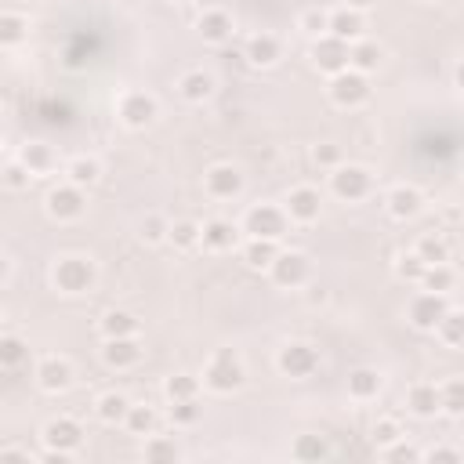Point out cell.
Returning <instances> with one entry per match:
<instances>
[{
    "label": "cell",
    "instance_id": "obj_1",
    "mask_svg": "<svg viewBox=\"0 0 464 464\" xmlns=\"http://www.w3.org/2000/svg\"><path fill=\"white\" fill-rule=\"evenodd\" d=\"M51 283H54V290L65 294V297L91 294L94 283H98V265H94V257H87V254H62V257H54V265H51Z\"/></svg>",
    "mask_w": 464,
    "mask_h": 464
},
{
    "label": "cell",
    "instance_id": "obj_2",
    "mask_svg": "<svg viewBox=\"0 0 464 464\" xmlns=\"http://www.w3.org/2000/svg\"><path fill=\"white\" fill-rule=\"evenodd\" d=\"M199 381H203V388L214 392V395H232V392L243 388V381H246V366H243V359H239L236 348H218V352L207 359Z\"/></svg>",
    "mask_w": 464,
    "mask_h": 464
},
{
    "label": "cell",
    "instance_id": "obj_3",
    "mask_svg": "<svg viewBox=\"0 0 464 464\" xmlns=\"http://www.w3.org/2000/svg\"><path fill=\"white\" fill-rule=\"evenodd\" d=\"M83 424L69 413H58L51 417L44 428H40V442H44V460H69L80 446H83Z\"/></svg>",
    "mask_w": 464,
    "mask_h": 464
},
{
    "label": "cell",
    "instance_id": "obj_4",
    "mask_svg": "<svg viewBox=\"0 0 464 464\" xmlns=\"http://www.w3.org/2000/svg\"><path fill=\"white\" fill-rule=\"evenodd\" d=\"M239 232L246 236H257V239H283L290 232V218L283 210V203H254L246 207L243 221H239Z\"/></svg>",
    "mask_w": 464,
    "mask_h": 464
},
{
    "label": "cell",
    "instance_id": "obj_5",
    "mask_svg": "<svg viewBox=\"0 0 464 464\" xmlns=\"http://www.w3.org/2000/svg\"><path fill=\"white\" fill-rule=\"evenodd\" d=\"M373 87H370V76L355 72V69H341L337 76H330L326 83V98L337 105V109H362L370 102Z\"/></svg>",
    "mask_w": 464,
    "mask_h": 464
},
{
    "label": "cell",
    "instance_id": "obj_6",
    "mask_svg": "<svg viewBox=\"0 0 464 464\" xmlns=\"http://www.w3.org/2000/svg\"><path fill=\"white\" fill-rule=\"evenodd\" d=\"M330 192L344 203H359L373 192V174L362 163H337L330 170Z\"/></svg>",
    "mask_w": 464,
    "mask_h": 464
},
{
    "label": "cell",
    "instance_id": "obj_7",
    "mask_svg": "<svg viewBox=\"0 0 464 464\" xmlns=\"http://www.w3.org/2000/svg\"><path fill=\"white\" fill-rule=\"evenodd\" d=\"M265 272H268V279H272L276 286L297 290V286H304V283L312 279V257H308L304 250H279Z\"/></svg>",
    "mask_w": 464,
    "mask_h": 464
},
{
    "label": "cell",
    "instance_id": "obj_8",
    "mask_svg": "<svg viewBox=\"0 0 464 464\" xmlns=\"http://www.w3.org/2000/svg\"><path fill=\"white\" fill-rule=\"evenodd\" d=\"M276 370L290 381H304L319 370V348L312 341H286L276 352Z\"/></svg>",
    "mask_w": 464,
    "mask_h": 464
},
{
    "label": "cell",
    "instance_id": "obj_9",
    "mask_svg": "<svg viewBox=\"0 0 464 464\" xmlns=\"http://www.w3.org/2000/svg\"><path fill=\"white\" fill-rule=\"evenodd\" d=\"M450 308H453V304H450V294H435V290H424V286H420V290L406 301V319H410L413 330L431 334L435 323H439Z\"/></svg>",
    "mask_w": 464,
    "mask_h": 464
},
{
    "label": "cell",
    "instance_id": "obj_10",
    "mask_svg": "<svg viewBox=\"0 0 464 464\" xmlns=\"http://www.w3.org/2000/svg\"><path fill=\"white\" fill-rule=\"evenodd\" d=\"M44 210H47V218H51V221H58V225L80 221V218H83V210H87V188H76V185L62 181V185H54V188L47 192Z\"/></svg>",
    "mask_w": 464,
    "mask_h": 464
},
{
    "label": "cell",
    "instance_id": "obj_11",
    "mask_svg": "<svg viewBox=\"0 0 464 464\" xmlns=\"http://www.w3.org/2000/svg\"><path fill=\"white\" fill-rule=\"evenodd\" d=\"M116 116H120V123H123L127 130H145V127H152L156 116H160V102H156V94H149V91H127V94L120 98V105H116Z\"/></svg>",
    "mask_w": 464,
    "mask_h": 464
},
{
    "label": "cell",
    "instance_id": "obj_12",
    "mask_svg": "<svg viewBox=\"0 0 464 464\" xmlns=\"http://www.w3.org/2000/svg\"><path fill=\"white\" fill-rule=\"evenodd\" d=\"M246 188V178L236 163H214L203 170V192L210 199H239Z\"/></svg>",
    "mask_w": 464,
    "mask_h": 464
},
{
    "label": "cell",
    "instance_id": "obj_13",
    "mask_svg": "<svg viewBox=\"0 0 464 464\" xmlns=\"http://www.w3.org/2000/svg\"><path fill=\"white\" fill-rule=\"evenodd\" d=\"M283 210H286L290 225H312V221H319V214H323V192H319L315 185H297V188L286 192Z\"/></svg>",
    "mask_w": 464,
    "mask_h": 464
},
{
    "label": "cell",
    "instance_id": "obj_14",
    "mask_svg": "<svg viewBox=\"0 0 464 464\" xmlns=\"http://www.w3.org/2000/svg\"><path fill=\"white\" fill-rule=\"evenodd\" d=\"M72 381H76V370H72V362H69L65 355H44V359L36 362V388H40V392L62 395V392L72 388Z\"/></svg>",
    "mask_w": 464,
    "mask_h": 464
},
{
    "label": "cell",
    "instance_id": "obj_15",
    "mask_svg": "<svg viewBox=\"0 0 464 464\" xmlns=\"http://www.w3.org/2000/svg\"><path fill=\"white\" fill-rule=\"evenodd\" d=\"M312 65L323 72V76H337L341 69H348V44L323 33L312 40Z\"/></svg>",
    "mask_w": 464,
    "mask_h": 464
},
{
    "label": "cell",
    "instance_id": "obj_16",
    "mask_svg": "<svg viewBox=\"0 0 464 464\" xmlns=\"http://www.w3.org/2000/svg\"><path fill=\"white\" fill-rule=\"evenodd\" d=\"M141 355H145V348H141L138 337H102V362L116 373L134 370L141 362Z\"/></svg>",
    "mask_w": 464,
    "mask_h": 464
},
{
    "label": "cell",
    "instance_id": "obj_17",
    "mask_svg": "<svg viewBox=\"0 0 464 464\" xmlns=\"http://www.w3.org/2000/svg\"><path fill=\"white\" fill-rule=\"evenodd\" d=\"M199 246H207L210 254H228L239 246V225H232L228 218H210L199 225Z\"/></svg>",
    "mask_w": 464,
    "mask_h": 464
},
{
    "label": "cell",
    "instance_id": "obj_18",
    "mask_svg": "<svg viewBox=\"0 0 464 464\" xmlns=\"http://www.w3.org/2000/svg\"><path fill=\"white\" fill-rule=\"evenodd\" d=\"M384 210L395 221H413L424 210V192L417 185H392L388 196H384Z\"/></svg>",
    "mask_w": 464,
    "mask_h": 464
},
{
    "label": "cell",
    "instance_id": "obj_19",
    "mask_svg": "<svg viewBox=\"0 0 464 464\" xmlns=\"http://www.w3.org/2000/svg\"><path fill=\"white\" fill-rule=\"evenodd\" d=\"M326 33L344 40V44H355L366 36V11H352V7H334L330 18H326Z\"/></svg>",
    "mask_w": 464,
    "mask_h": 464
},
{
    "label": "cell",
    "instance_id": "obj_20",
    "mask_svg": "<svg viewBox=\"0 0 464 464\" xmlns=\"http://www.w3.org/2000/svg\"><path fill=\"white\" fill-rule=\"evenodd\" d=\"M196 33L203 36V44H228L232 40V33H236V25H232V14L225 11V7H207L199 18H196Z\"/></svg>",
    "mask_w": 464,
    "mask_h": 464
},
{
    "label": "cell",
    "instance_id": "obj_21",
    "mask_svg": "<svg viewBox=\"0 0 464 464\" xmlns=\"http://www.w3.org/2000/svg\"><path fill=\"white\" fill-rule=\"evenodd\" d=\"M406 410L420 420H431L439 413V384L435 381H413L406 388Z\"/></svg>",
    "mask_w": 464,
    "mask_h": 464
},
{
    "label": "cell",
    "instance_id": "obj_22",
    "mask_svg": "<svg viewBox=\"0 0 464 464\" xmlns=\"http://www.w3.org/2000/svg\"><path fill=\"white\" fill-rule=\"evenodd\" d=\"M246 62L254 65V69H268V65H276L279 58H283V44H279V36H272V33H254L250 40H246Z\"/></svg>",
    "mask_w": 464,
    "mask_h": 464
},
{
    "label": "cell",
    "instance_id": "obj_23",
    "mask_svg": "<svg viewBox=\"0 0 464 464\" xmlns=\"http://www.w3.org/2000/svg\"><path fill=\"white\" fill-rule=\"evenodd\" d=\"M381 62H384V47H381L377 40H366V36H362V40L348 44V69L370 76V72L381 69Z\"/></svg>",
    "mask_w": 464,
    "mask_h": 464
},
{
    "label": "cell",
    "instance_id": "obj_24",
    "mask_svg": "<svg viewBox=\"0 0 464 464\" xmlns=\"http://www.w3.org/2000/svg\"><path fill=\"white\" fill-rule=\"evenodd\" d=\"M381 384H384V377H381L373 366H355V370L348 373V395H352L355 402L377 399V395H381Z\"/></svg>",
    "mask_w": 464,
    "mask_h": 464
},
{
    "label": "cell",
    "instance_id": "obj_25",
    "mask_svg": "<svg viewBox=\"0 0 464 464\" xmlns=\"http://www.w3.org/2000/svg\"><path fill=\"white\" fill-rule=\"evenodd\" d=\"M178 94H181L188 105H203V102L214 94V76L203 72V69H188V72L178 80Z\"/></svg>",
    "mask_w": 464,
    "mask_h": 464
},
{
    "label": "cell",
    "instance_id": "obj_26",
    "mask_svg": "<svg viewBox=\"0 0 464 464\" xmlns=\"http://www.w3.org/2000/svg\"><path fill=\"white\" fill-rule=\"evenodd\" d=\"M279 254V243L276 239H257V236H246V243L239 246V257H243V265L246 268H254V272H265L268 265H272V257Z\"/></svg>",
    "mask_w": 464,
    "mask_h": 464
},
{
    "label": "cell",
    "instance_id": "obj_27",
    "mask_svg": "<svg viewBox=\"0 0 464 464\" xmlns=\"http://www.w3.org/2000/svg\"><path fill=\"white\" fill-rule=\"evenodd\" d=\"M127 406H130V399H127L123 392L109 388V392H102V395L94 399V417H98L102 424L116 428V424H123V417H127Z\"/></svg>",
    "mask_w": 464,
    "mask_h": 464
},
{
    "label": "cell",
    "instance_id": "obj_28",
    "mask_svg": "<svg viewBox=\"0 0 464 464\" xmlns=\"http://www.w3.org/2000/svg\"><path fill=\"white\" fill-rule=\"evenodd\" d=\"M123 428H127L130 435L145 439V435L160 431V410L149 406V402H130V406H127V417H123Z\"/></svg>",
    "mask_w": 464,
    "mask_h": 464
},
{
    "label": "cell",
    "instance_id": "obj_29",
    "mask_svg": "<svg viewBox=\"0 0 464 464\" xmlns=\"http://www.w3.org/2000/svg\"><path fill=\"white\" fill-rule=\"evenodd\" d=\"M98 330H102V337H138L141 323H138V315H130L123 308H109L98 319Z\"/></svg>",
    "mask_w": 464,
    "mask_h": 464
},
{
    "label": "cell",
    "instance_id": "obj_30",
    "mask_svg": "<svg viewBox=\"0 0 464 464\" xmlns=\"http://www.w3.org/2000/svg\"><path fill=\"white\" fill-rule=\"evenodd\" d=\"M98 178H102V163L94 156H72L65 163V181L76 185V188H91Z\"/></svg>",
    "mask_w": 464,
    "mask_h": 464
},
{
    "label": "cell",
    "instance_id": "obj_31",
    "mask_svg": "<svg viewBox=\"0 0 464 464\" xmlns=\"http://www.w3.org/2000/svg\"><path fill=\"white\" fill-rule=\"evenodd\" d=\"M431 334L442 341V348L457 352V348L464 344V315H460V308H450V312L435 323V330H431Z\"/></svg>",
    "mask_w": 464,
    "mask_h": 464
},
{
    "label": "cell",
    "instance_id": "obj_32",
    "mask_svg": "<svg viewBox=\"0 0 464 464\" xmlns=\"http://www.w3.org/2000/svg\"><path fill=\"white\" fill-rule=\"evenodd\" d=\"M29 40V18L18 11H0V47H22Z\"/></svg>",
    "mask_w": 464,
    "mask_h": 464
},
{
    "label": "cell",
    "instance_id": "obj_33",
    "mask_svg": "<svg viewBox=\"0 0 464 464\" xmlns=\"http://www.w3.org/2000/svg\"><path fill=\"white\" fill-rule=\"evenodd\" d=\"M290 457L294 460H326V457H334V446L323 435H297L290 442Z\"/></svg>",
    "mask_w": 464,
    "mask_h": 464
},
{
    "label": "cell",
    "instance_id": "obj_34",
    "mask_svg": "<svg viewBox=\"0 0 464 464\" xmlns=\"http://www.w3.org/2000/svg\"><path fill=\"white\" fill-rule=\"evenodd\" d=\"M29 362V341L18 334H0V370H18Z\"/></svg>",
    "mask_w": 464,
    "mask_h": 464
},
{
    "label": "cell",
    "instance_id": "obj_35",
    "mask_svg": "<svg viewBox=\"0 0 464 464\" xmlns=\"http://www.w3.org/2000/svg\"><path fill=\"white\" fill-rule=\"evenodd\" d=\"M18 163H25L29 174L36 178V174H47V170L54 167V152H51V145H44V141H25L22 152H18Z\"/></svg>",
    "mask_w": 464,
    "mask_h": 464
},
{
    "label": "cell",
    "instance_id": "obj_36",
    "mask_svg": "<svg viewBox=\"0 0 464 464\" xmlns=\"http://www.w3.org/2000/svg\"><path fill=\"white\" fill-rule=\"evenodd\" d=\"M167 243H170L174 250H196V246H199V221H192V218H178V221H170V228H167Z\"/></svg>",
    "mask_w": 464,
    "mask_h": 464
},
{
    "label": "cell",
    "instance_id": "obj_37",
    "mask_svg": "<svg viewBox=\"0 0 464 464\" xmlns=\"http://www.w3.org/2000/svg\"><path fill=\"white\" fill-rule=\"evenodd\" d=\"M417 257L424 261V265H439V261H450V239L442 236V232H424L420 239H417Z\"/></svg>",
    "mask_w": 464,
    "mask_h": 464
},
{
    "label": "cell",
    "instance_id": "obj_38",
    "mask_svg": "<svg viewBox=\"0 0 464 464\" xmlns=\"http://www.w3.org/2000/svg\"><path fill=\"white\" fill-rule=\"evenodd\" d=\"M417 286H424V290H435V294H450V290L457 286V272H453V265H450V261L428 265Z\"/></svg>",
    "mask_w": 464,
    "mask_h": 464
},
{
    "label": "cell",
    "instance_id": "obj_39",
    "mask_svg": "<svg viewBox=\"0 0 464 464\" xmlns=\"http://www.w3.org/2000/svg\"><path fill=\"white\" fill-rule=\"evenodd\" d=\"M199 417H203V402H199V395L167 402V420H170L174 428H192V424H199Z\"/></svg>",
    "mask_w": 464,
    "mask_h": 464
},
{
    "label": "cell",
    "instance_id": "obj_40",
    "mask_svg": "<svg viewBox=\"0 0 464 464\" xmlns=\"http://www.w3.org/2000/svg\"><path fill=\"white\" fill-rule=\"evenodd\" d=\"M141 457L152 460V464H163V460H181V446L167 435H145V446H141Z\"/></svg>",
    "mask_w": 464,
    "mask_h": 464
},
{
    "label": "cell",
    "instance_id": "obj_41",
    "mask_svg": "<svg viewBox=\"0 0 464 464\" xmlns=\"http://www.w3.org/2000/svg\"><path fill=\"white\" fill-rule=\"evenodd\" d=\"M199 388H203V381H199L196 373H170V377L163 381V399H167V402L192 399V395H199Z\"/></svg>",
    "mask_w": 464,
    "mask_h": 464
},
{
    "label": "cell",
    "instance_id": "obj_42",
    "mask_svg": "<svg viewBox=\"0 0 464 464\" xmlns=\"http://www.w3.org/2000/svg\"><path fill=\"white\" fill-rule=\"evenodd\" d=\"M439 413H446V417L464 413V381L460 377H450L439 384Z\"/></svg>",
    "mask_w": 464,
    "mask_h": 464
},
{
    "label": "cell",
    "instance_id": "obj_43",
    "mask_svg": "<svg viewBox=\"0 0 464 464\" xmlns=\"http://www.w3.org/2000/svg\"><path fill=\"white\" fill-rule=\"evenodd\" d=\"M381 453V460H388V464H420V446H413L406 435L402 439H395V442H388V446H381L377 450Z\"/></svg>",
    "mask_w": 464,
    "mask_h": 464
},
{
    "label": "cell",
    "instance_id": "obj_44",
    "mask_svg": "<svg viewBox=\"0 0 464 464\" xmlns=\"http://www.w3.org/2000/svg\"><path fill=\"white\" fill-rule=\"evenodd\" d=\"M167 228H170V221L163 214H145L138 225V236H141V243L156 246V243H167Z\"/></svg>",
    "mask_w": 464,
    "mask_h": 464
},
{
    "label": "cell",
    "instance_id": "obj_45",
    "mask_svg": "<svg viewBox=\"0 0 464 464\" xmlns=\"http://www.w3.org/2000/svg\"><path fill=\"white\" fill-rule=\"evenodd\" d=\"M406 435V428L395 420V417H377L373 420V428H370V442L381 450V446H388V442H395V439H402Z\"/></svg>",
    "mask_w": 464,
    "mask_h": 464
},
{
    "label": "cell",
    "instance_id": "obj_46",
    "mask_svg": "<svg viewBox=\"0 0 464 464\" xmlns=\"http://www.w3.org/2000/svg\"><path fill=\"white\" fill-rule=\"evenodd\" d=\"M29 181H33V174H29V167H25V163H18V160H11V163L0 170V185H4V188H11V192H25V188H29Z\"/></svg>",
    "mask_w": 464,
    "mask_h": 464
},
{
    "label": "cell",
    "instance_id": "obj_47",
    "mask_svg": "<svg viewBox=\"0 0 464 464\" xmlns=\"http://www.w3.org/2000/svg\"><path fill=\"white\" fill-rule=\"evenodd\" d=\"M424 268H428V265L417 257V250H406V254L395 257V276H399L402 283H420Z\"/></svg>",
    "mask_w": 464,
    "mask_h": 464
},
{
    "label": "cell",
    "instance_id": "obj_48",
    "mask_svg": "<svg viewBox=\"0 0 464 464\" xmlns=\"http://www.w3.org/2000/svg\"><path fill=\"white\" fill-rule=\"evenodd\" d=\"M326 18H330V11H323V7H308V11H301V18H297V29L304 33V36H323L326 33Z\"/></svg>",
    "mask_w": 464,
    "mask_h": 464
},
{
    "label": "cell",
    "instance_id": "obj_49",
    "mask_svg": "<svg viewBox=\"0 0 464 464\" xmlns=\"http://www.w3.org/2000/svg\"><path fill=\"white\" fill-rule=\"evenodd\" d=\"M312 163L323 167V170H334L337 163H344V160H341V145H337V141H319V145L312 149Z\"/></svg>",
    "mask_w": 464,
    "mask_h": 464
},
{
    "label": "cell",
    "instance_id": "obj_50",
    "mask_svg": "<svg viewBox=\"0 0 464 464\" xmlns=\"http://www.w3.org/2000/svg\"><path fill=\"white\" fill-rule=\"evenodd\" d=\"M460 450L457 446H435V450H424L420 460H435V464H460Z\"/></svg>",
    "mask_w": 464,
    "mask_h": 464
},
{
    "label": "cell",
    "instance_id": "obj_51",
    "mask_svg": "<svg viewBox=\"0 0 464 464\" xmlns=\"http://www.w3.org/2000/svg\"><path fill=\"white\" fill-rule=\"evenodd\" d=\"M4 460H25V464H29V460H33V453H29V450H22V446H4V450H0V464H4Z\"/></svg>",
    "mask_w": 464,
    "mask_h": 464
},
{
    "label": "cell",
    "instance_id": "obj_52",
    "mask_svg": "<svg viewBox=\"0 0 464 464\" xmlns=\"http://www.w3.org/2000/svg\"><path fill=\"white\" fill-rule=\"evenodd\" d=\"M341 7H352V11H370V7H377V0H341Z\"/></svg>",
    "mask_w": 464,
    "mask_h": 464
},
{
    "label": "cell",
    "instance_id": "obj_53",
    "mask_svg": "<svg viewBox=\"0 0 464 464\" xmlns=\"http://www.w3.org/2000/svg\"><path fill=\"white\" fill-rule=\"evenodd\" d=\"M7 276H11V261H7V254L0 250V283H4Z\"/></svg>",
    "mask_w": 464,
    "mask_h": 464
},
{
    "label": "cell",
    "instance_id": "obj_54",
    "mask_svg": "<svg viewBox=\"0 0 464 464\" xmlns=\"http://www.w3.org/2000/svg\"><path fill=\"white\" fill-rule=\"evenodd\" d=\"M170 4H188V0H170Z\"/></svg>",
    "mask_w": 464,
    "mask_h": 464
}]
</instances>
